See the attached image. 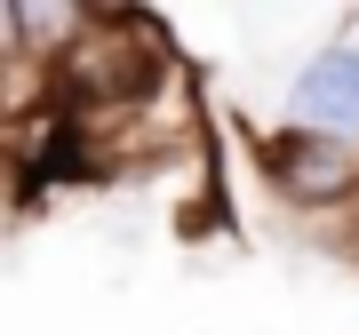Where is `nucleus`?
<instances>
[{"label":"nucleus","mask_w":359,"mask_h":335,"mask_svg":"<svg viewBox=\"0 0 359 335\" xmlns=\"http://www.w3.org/2000/svg\"><path fill=\"white\" fill-rule=\"evenodd\" d=\"M256 168H264V184L287 207H311V216H344V207H359V152H344V144H327V136L264 128L256 136Z\"/></svg>","instance_id":"f257e3e1"},{"label":"nucleus","mask_w":359,"mask_h":335,"mask_svg":"<svg viewBox=\"0 0 359 335\" xmlns=\"http://www.w3.org/2000/svg\"><path fill=\"white\" fill-rule=\"evenodd\" d=\"M280 128H304V136L359 152V40H320L295 64L287 96H280Z\"/></svg>","instance_id":"f03ea898"},{"label":"nucleus","mask_w":359,"mask_h":335,"mask_svg":"<svg viewBox=\"0 0 359 335\" xmlns=\"http://www.w3.org/2000/svg\"><path fill=\"white\" fill-rule=\"evenodd\" d=\"M351 25H359V8H351Z\"/></svg>","instance_id":"7ed1b4c3"}]
</instances>
